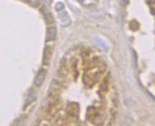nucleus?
<instances>
[{
	"mask_svg": "<svg viewBox=\"0 0 155 126\" xmlns=\"http://www.w3.org/2000/svg\"><path fill=\"white\" fill-rule=\"evenodd\" d=\"M56 35H57V32H56V28L54 26H50L47 28V32H46V41H53L56 39Z\"/></svg>",
	"mask_w": 155,
	"mask_h": 126,
	"instance_id": "obj_2",
	"label": "nucleus"
},
{
	"mask_svg": "<svg viewBox=\"0 0 155 126\" xmlns=\"http://www.w3.org/2000/svg\"><path fill=\"white\" fill-rule=\"evenodd\" d=\"M63 7H64V6H63V4H62V3H58V4H57V6L55 7V9H56V10H59V8H60V9H62V8H63Z\"/></svg>",
	"mask_w": 155,
	"mask_h": 126,
	"instance_id": "obj_5",
	"label": "nucleus"
},
{
	"mask_svg": "<svg viewBox=\"0 0 155 126\" xmlns=\"http://www.w3.org/2000/svg\"><path fill=\"white\" fill-rule=\"evenodd\" d=\"M46 75H47V71L45 69H41L36 76L35 78V81H34V84L35 86L37 87H40L43 82H44V79L46 78Z\"/></svg>",
	"mask_w": 155,
	"mask_h": 126,
	"instance_id": "obj_1",
	"label": "nucleus"
},
{
	"mask_svg": "<svg viewBox=\"0 0 155 126\" xmlns=\"http://www.w3.org/2000/svg\"><path fill=\"white\" fill-rule=\"evenodd\" d=\"M41 12H42L44 18H45V21H46L47 24H48V25L52 24V22H53V17H52L51 13L50 12L49 9H48L46 7H43V8H41Z\"/></svg>",
	"mask_w": 155,
	"mask_h": 126,
	"instance_id": "obj_4",
	"label": "nucleus"
},
{
	"mask_svg": "<svg viewBox=\"0 0 155 126\" xmlns=\"http://www.w3.org/2000/svg\"><path fill=\"white\" fill-rule=\"evenodd\" d=\"M52 56V48L50 46H47L44 50V57H43V64L44 65H49Z\"/></svg>",
	"mask_w": 155,
	"mask_h": 126,
	"instance_id": "obj_3",
	"label": "nucleus"
}]
</instances>
